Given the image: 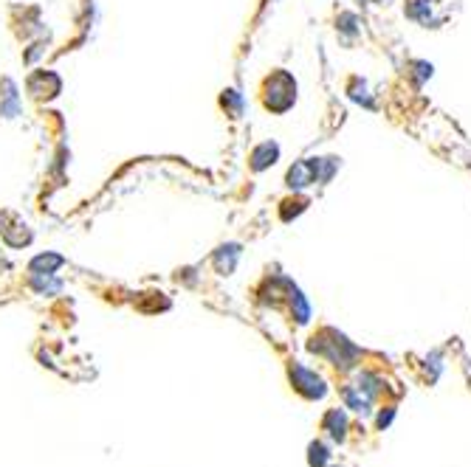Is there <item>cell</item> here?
Listing matches in <instances>:
<instances>
[{
  "mask_svg": "<svg viewBox=\"0 0 471 467\" xmlns=\"http://www.w3.org/2000/svg\"><path fill=\"white\" fill-rule=\"evenodd\" d=\"M238 257H240V248L238 245H223V248H218V254H215V265H218V273H231L234 270V262H238Z\"/></svg>",
  "mask_w": 471,
  "mask_h": 467,
  "instance_id": "cell-9",
  "label": "cell"
},
{
  "mask_svg": "<svg viewBox=\"0 0 471 467\" xmlns=\"http://www.w3.org/2000/svg\"><path fill=\"white\" fill-rule=\"evenodd\" d=\"M60 76H54L51 71H37V74H32L28 76V93L32 96H37V99H51V96H56L60 93Z\"/></svg>",
  "mask_w": 471,
  "mask_h": 467,
  "instance_id": "cell-5",
  "label": "cell"
},
{
  "mask_svg": "<svg viewBox=\"0 0 471 467\" xmlns=\"http://www.w3.org/2000/svg\"><path fill=\"white\" fill-rule=\"evenodd\" d=\"M328 459H331V450L325 445H322V442H311V448H308V464L311 467H325Z\"/></svg>",
  "mask_w": 471,
  "mask_h": 467,
  "instance_id": "cell-13",
  "label": "cell"
},
{
  "mask_svg": "<svg viewBox=\"0 0 471 467\" xmlns=\"http://www.w3.org/2000/svg\"><path fill=\"white\" fill-rule=\"evenodd\" d=\"M288 375H291V383H293V389H297L305 400H322L328 394V386H325V380H322L316 371H311L308 366H302V363H293L291 369H288Z\"/></svg>",
  "mask_w": 471,
  "mask_h": 467,
  "instance_id": "cell-2",
  "label": "cell"
},
{
  "mask_svg": "<svg viewBox=\"0 0 471 467\" xmlns=\"http://www.w3.org/2000/svg\"><path fill=\"white\" fill-rule=\"evenodd\" d=\"M0 85H3V93H0V116L14 118V116H17V110H20L17 87H14V82H12V79H3Z\"/></svg>",
  "mask_w": 471,
  "mask_h": 467,
  "instance_id": "cell-7",
  "label": "cell"
},
{
  "mask_svg": "<svg viewBox=\"0 0 471 467\" xmlns=\"http://www.w3.org/2000/svg\"><path fill=\"white\" fill-rule=\"evenodd\" d=\"M280 161V144L277 141H262L251 149L249 155V169L251 172H266L269 166H274Z\"/></svg>",
  "mask_w": 471,
  "mask_h": 467,
  "instance_id": "cell-4",
  "label": "cell"
},
{
  "mask_svg": "<svg viewBox=\"0 0 471 467\" xmlns=\"http://www.w3.org/2000/svg\"><path fill=\"white\" fill-rule=\"evenodd\" d=\"M342 397H344V406L359 411V414H370V397L359 389V386H344L342 389Z\"/></svg>",
  "mask_w": 471,
  "mask_h": 467,
  "instance_id": "cell-8",
  "label": "cell"
},
{
  "mask_svg": "<svg viewBox=\"0 0 471 467\" xmlns=\"http://www.w3.org/2000/svg\"><path fill=\"white\" fill-rule=\"evenodd\" d=\"M322 431H328V437L336 442L347 439V417L342 409H331L325 417H322Z\"/></svg>",
  "mask_w": 471,
  "mask_h": 467,
  "instance_id": "cell-6",
  "label": "cell"
},
{
  "mask_svg": "<svg viewBox=\"0 0 471 467\" xmlns=\"http://www.w3.org/2000/svg\"><path fill=\"white\" fill-rule=\"evenodd\" d=\"M305 208H308V200L300 197V195H293V197H285V200L280 203V217H282L285 223H291L293 217H300Z\"/></svg>",
  "mask_w": 471,
  "mask_h": 467,
  "instance_id": "cell-10",
  "label": "cell"
},
{
  "mask_svg": "<svg viewBox=\"0 0 471 467\" xmlns=\"http://www.w3.org/2000/svg\"><path fill=\"white\" fill-rule=\"evenodd\" d=\"M319 180H322V158L297 161L288 169V175H285L288 189H308V186H313Z\"/></svg>",
  "mask_w": 471,
  "mask_h": 467,
  "instance_id": "cell-3",
  "label": "cell"
},
{
  "mask_svg": "<svg viewBox=\"0 0 471 467\" xmlns=\"http://www.w3.org/2000/svg\"><path fill=\"white\" fill-rule=\"evenodd\" d=\"M260 102L269 113H288L297 105V79L282 68L271 71L260 85Z\"/></svg>",
  "mask_w": 471,
  "mask_h": 467,
  "instance_id": "cell-1",
  "label": "cell"
},
{
  "mask_svg": "<svg viewBox=\"0 0 471 467\" xmlns=\"http://www.w3.org/2000/svg\"><path fill=\"white\" fill-rule=\"evenodd\" d=\"M220 105H223V110H226V113H231L234 118H238V116H240V110H243V96H240L238 90H223Z\"/></svg>",
  "mask_w": 471,
  "mask_h": 467,
  "instance_id": "cell-12",
  "label": "cell"
},
{
  "mask_svg": "<svg viewBox=\"0 0 471 467\" xmlns=\"http://www.w3.org/2000/svg\"><path fill=\"white\" fill-rule=\"evenodd\" d=\"M65 259L63 257H56V254H43V257H37V259H32V265H28V268H32V273H37V276H51L56 268H60Z\"/></svg>",
  "mask_w": 471,
  "mask_h": 467,
  "instance_id": "cell-11",
  "label": "cell"
},
{
  "mask_svg": "<svg viewBox=\"0 0 471 467\" xmlns=\"http://www.w3.org/2000/svg\"><path fill=\"white\" fill-rule=\"evenodd\" d=\"M392 420H395V409H392V406H387V411H378V420H375V425H378L381 431H384V428H387Z\"/></svg>",
  "mask_w": 471,
  "mask_h": 467,
  "instance_id": "cell-14",
  "label": "cell"
}]
</instances>
